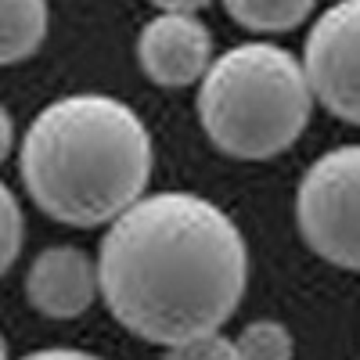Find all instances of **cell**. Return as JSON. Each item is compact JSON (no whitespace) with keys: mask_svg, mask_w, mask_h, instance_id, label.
<instances>
[{"mask_svg":"<svg viewBox=\"0 0 360 360\" xmlns=\"http://www.w3.org/2000/svg\"><path fill=\"white\" fill-rule=\"evenodd\" d=\"M0 356H8V342H4V335H0Z\"/></svg>","mask_w":360,"mask_h":360,"instance_id":"obj_16","label":"cell"},{"mask_svg":"<svg viewBox=\"0 0 360 360\" xmlns=\"http://www.w3.org/2000/svg\"><path fill=\"white\" fill-rule=\"evenodd\" d=\"M47 0H0V65L33 58L47 40Z\"/></svg>","mask_w":360,"mask_h":360,"instance_id":"obj_8","label":"cell"},{"mask_svg":"<svg viewBox=\"0 0 360 360\" xmlns=\"http://www.w3.org/2000/svg\"><path fill=\"white\" fill-rule=\"evenodd\" d=\"M33 356H86L83 349H37Z\"/></svg>","mask_w":360,"mask_h":360,"instance_id":"obj_15","label":"cell"},{"mask_svg":"<svg viewBox=\"0 0 360 360\" xmlns=\"http://www.w3.org/2000/svg\"><path fill=\"white\" fill-rule=\"evenodd\" d=\"M11 148H15V123H11V115H8V108L0 105V162H8V155H11Z\"/></svg>","mask_w":360,"mask_h":360,"instance_id":"obj_13","label":"cell"},{"mask_svg":"<svg viewBox=\"0 0 360 360\" xmlns=\"http://www.w3.org/2000/svg\"><path fill=\"white\" fill-rule=\"evenodd\" d=\"M303 69L314 101L360 127V0H339L314 22Z\"/></svg>","mask_w":360,"mask_h":360,"instance_id":"obj_5","label":"cell"},{"mask_svg":"<svg viewBox=\"0 0 360 360\" xmlns=\"http://www.w3.org/2000/svg\"><path fill=\"white\" fill-rule=\"evenodd\" d=\"M317 0H224L227 15L252 33H288L310 18Z\"/></svg>","mask_w":360,"mask_h":360,"instance_id":"obj_9","label":"cell"},{"mask_svg":"<svg viewBox=\"0 0 360 360\" xmlns=\"http://www.w3.org/2000/svg\"><path fill=\"white\" fill-rule=\"evenodd\" d=\"M137 62L159 86L202 83L213 65V37L191 11H159L137 37Z\"/></svg>","mask_w":360,"mask_h":360,"instance_id":"obj_6","label":"cell"},{"mask_svg":"<svg viewBox=\"0 0 360 360\" xmlns=\"http://www.w3.org/2000/svg\"><path fill=\"white\" fill-rule=\"evenodd\" d=\"M101 292L98 259H90L76 245H51L44 249L25 274V299L37 314L51 321L83 317Z\"/></svg>","mask_w":360,"mask_h":360,"instance_id":"obj_7","label":"cell"},{"mask_svg":"<svg viewBox=\"0 0 360 360\" xmlns=\"http://www.w3.org/2000/svg\"><path fill=\"white\" fill-rule=\"evenodd\" d=\"M314 112L303 62L274 44H238L213 58L198 86V119L224 155L263 162L299 141Z\"/></svg>","mask_w":360,"mask_h":360,"instance_id":"obj_3","label":"cell"},{"mask_svg":"<svg viewBox=\"0 0 360 360\" xmlns=\"http://www.w3.org/2000/svg\"><path fill=\"white\" fill-rule=\"evenodd\" d=\"M159 11H202L205 4H213V0H152Z\"/></svg>","mask_w":360,"mask_h":360,"instance_id":"obj_14","label":"cell"},{"mask_svg":"<svg viewBox=\"0 0 360 360\" xmlns=\"http://www.w3.org/2000/svg\"><path fill=\"white\" fill-rule=\"evenodd\" d=\"M22 238H25L22 205H18L15 191L0 180V278L15 266V259L22 252Z\"/></svg>","mask_w":360,"mask_h":360,"instance_id":"obj_11","label":"cell"},{"mask_svg":"<svg viewBox=\"0 0 360 360\" xmlns=\"http://www.w3.org/2000/svg\"><path fill=\"white\" fill-rule=\"evenodd\" d=\"M169 353H173V356H205V360H217V356H238L234 342H227L220 332L198 335V339H191V342H184V346H176V349H169Z\"/></svg>","mask_w":360,"mask_h":360,"instance_id":"obj_12","label":"cell"},{"mask_svg":"<svg viewBox=\"0 0 360 360\" xmlns=\"http://www.w3.org/2000/svg\"><path fill=\"white\" fill-rule=\"evenodd\" d=\"M295 227L314 256L360 270V144L332 148L295 188Z\"/></svg>","mask_w":360,"mask_h":360,"instance_id":"obj_4","label":"cell"},{"mask_svg":"<svg viewBox=\"0 0 360 360\" xmlns=\"http://www.w3.org/2000/svg\"><path fill=\"white\" fill-rule=\"evenodd\" d=\"M98 281L127 332L176 349L234 317L249 288V245L217 202L155 191L108 224Z\"/></svg>","mask_w":360,"mask_h":360,"instance_id":"obj_1","label":"cell"},{"mask_svg":"<svg viewBox=\"0 0 360 360\" xmlns=\"http://www.w3.org/2000/svg\"><path fill=\"white\" fill-rule=\"evenodd\" d=\"M238 356H249V360H288L295 353V339L281 321H252L245 324L234 339Z\"/></svg>","mask_w":360,"mask_h":360,"instance_id":"obj_10","label":"cell"},{"mask_svg":"<svg viewBox=\"0 0 360 360\" xmlns=\"http://www.w3.org/2000/svg\"><path fill=\"white\" fill-rule=\"evenodd\" d=\"M18 162L40 213L69 227H101L148 191L155 148L127 101L69 94L33 115Z\"/></svg>","mask_w":360,"mask_h":360,"instance_id":"obj_2","label":"cell"}]
</instances>
